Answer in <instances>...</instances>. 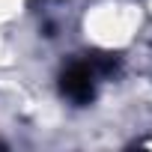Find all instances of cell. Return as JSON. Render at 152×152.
Wrapping results in <instances>:
<instances>
[{"mask_svg":"<svg viewBox=\"0 0 152 152\" xmlns=\"http://www.w3.org/2000/svg\"><path fill=\"white\" fill-rule=\"evenodd\" d=\"M96 69L90 66V60H78V63H72L66 72H63V78H60V90L69 102L75 104H90L93 96H96Z\"/></svg>","mask_w":152,"mask_h":152,"instance_id":"obj_1","label":"cell"}]
</instances>
